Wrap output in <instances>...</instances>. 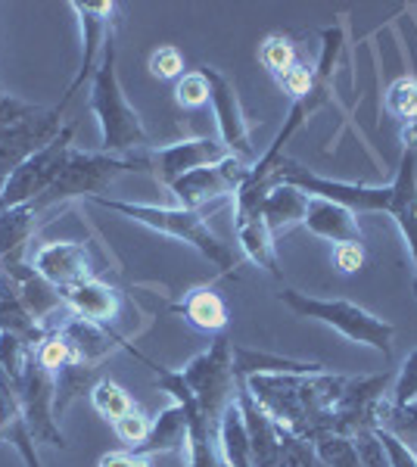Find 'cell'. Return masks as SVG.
<instances>
[{
    "instance_id": "obj_44",
    "label": "cell",
    "mask_w": 417,
    "mask_h": 467,
    "mask_svg": "<svg viewBox=\"0 0 417 467\" xmlns=\"http://www.w3.org/2000/svg\"><path fill=\"white\" fill-rule=\"evenodd\" d=\"M97 467H150V458L143 455H134V451H109V455L100 458Z\"/></svg>"
},
{
    "instance_id": "obj_35",
    "label": "cell",
    "mask_w": 417,
    "mask_h": 467,
    "mask_svg": "<svg viewBox=\"0 0 417 467\" xmlns=\"http://www.w3.org/2000/svg\"><path fill=\"white\" fill-rule=\"evenodd\" d=\"M37 346H32L26 337H16V334H0V368L6 371L10 380H19L22 371L28 368Z\"/></svg>"
},
{
    "instance_id": "obj_11",
    "label": "cell",
    "mask_w": 417,
    "mask_h": 467,
    "mask_svg": "<svg viewBox=\"0 0 417 467\" xmlns=\"http://www.w3.org/2000/svg\"><path fill=\"white\" fill-rule=\"evenodd\" d=\"M59 131H63V112L57 107H37L28 119H22L19 125H13L10 131L0 134V187L28 156H35L37 150L47 147Z\"/></svg>"
},
{
    "instance_id": "obj_46",
    "label": "cell",
    "mask_w": 417,
    "mask_h": 467,
    "mask_svg": "<svg viewBox=\"0 0 417 467\" xmlns=\"http://www.w3.org/2000/svg\"><path fill=\"white\" fill-rule=\"evenodd\" d=\"M0 90H4V88H0Z\"/></svg>"
},
{
    "instance_id": "obj_33",
    "label": "cell",
    "mask_w": 417,
    "mask_h": 467,
    "mask_svg": "<svg viewBox=\"0 0 417 467\" xmlns=\"http://www.w3.org/2000/svg\"><path fill=\"white\" fill-rule=\"evenodd\" d=\"M259 63L265 66V72L277 81L280 75H287L296 63H299L296 44L287 35H268L262 41V47H259Z\"/></svg>"
},
{
    "instance_id": "obj_42",
    "label": "cell",
    "mask_w": 417,
    "mask_h": 467,
    "mask_svg": "<svg viewBox=\"0 0 417 467\" xmlns=\"http://www.w3.org/2000/svg\"><path fill=\"white\" fill-rule=\"evenodd\" d=\"M35 109H37L35 103L19 100V97H13V94H6V90H0V134L10 131L13 125H19L22 119H28Z\"/></svg>"
},
{
    "instance_id": "obj_24",
    "label": "cell",
    "mask_w": 417,
    "mask_h": 467,
    "mask_svg": "<svg viewBox=\"0 0 417 467\" xmlns=\"http://www.w3.org/2000/svg\"><path fill=\"white\" fill-rule=\"evenodd\" d=\"M172 312H178L181 318L191 324L200 334H222L227 324V303L218 296L212 287H193L187 290L178 303L172 306Z\"/></svg>"
},
{
    "instance_id": "obj_22",
    "label": "cell",
    "mask_w": 417,
    "mask_h": 467,
    "mask_svg": "<svg viewBox=\"0 0 417 467\" xmlns=\"http://www.w3.org/2000/svg\"><path fill=\"white\" fill-rule=\"evenodd\" d=\"M306 224L315 237L330 240V244H361V224L359 215L352 209L339 206V202H330L324 197H308V213H306Z\"/></svg>"
},
{
    "instance_id": "obj_29",
    "label": "cell",
    "mask_w": 417,
    "mask_h": 467,
    "mask_svg": "<svg viewBox=\"0 0 417 467\" xmlns=\"http://www.w3.org/2000/svg\"><path fill=\"white\" fill-rule=\"evenodd\" d=\"M100 380H103L100 368H94V365H78V361H72V365L59 368V371L53 374V387H57V396H53V414H57V420L78 396H85V393L90 396V389H94Z\"/></svg>"
},
{
    "instance_id": "obj_18",
    "label": "cell",
    "mask_w": 417,
    "mask_h": 467,
    "mask_svg": "<svg viewBox=\"0 0 417 467\" xmlns=\"http://www.w3.org/2000/svg\"><path fill=\"white\" fill-rule=\"evenodd\" d=\"M392 187H396V202H392V218H396L401 237H405V246L412 253L414 262V296H417V150L405 147L401 150V160L396 169V178H392Z\"/></svg>"
},
{
    "instance_id": "obj_41",
    "label": "cell",
    "mask_w": 417,
    "mask_h": 467,
    "mask_svg": "<svg viewBox=\"0 0 417 467\" xmlns=\"http://www.w3.org/2000/svg\"><path fill=\"white\" fill-rule=\"evenodd\" d=\"M355 451H359V462L361 467H392L390 464V455H386L381 436L377 431H365V433H355Z\"/></svg>"
},
{
    "instance_id": "obj_13",
    "label": "cell",
    "mask_w": 417,
    "mask_h": 467,
    "mask_svg": "<svg viewBox=\"0 0 417 467\" xmlns=\"http://www.w3.org/2000/svg\"><path fill=\"white\" fill-rule=\"evenodd\" d=\"M150 171H153L156 184H162L165 191L174 184L178 178L191 175L196 169H206V165L222 162L224 156H231L224 150L222 140L212 138H187L178 144H165V147H150Z\"/></svg>"
},
{
    "instance_id": "obj_43",
    "label": "cell",
    "mask_w": 417,
    "mask_h": 467,
    "mask_svg": "<svg viewBox=\"0 0 417 467\" xmlns=\"http://www.w3.org/2000/svg\"><path fill=\"white\" fill-rule=\"evenodd\" d=\"M368 255H365V246L361 244H337L333 246V265H337L343 275H359L365 268Z\"/></svg>"
},
{
    "instance_id": "obj_9",
    "label": "cell",
    "mask_w": 417,
    "mask_h": 467,
    "mask_svg": "<svg viewBox=\"0 0 417 467\" xmlns=\"http://www.w3.org/2000/svg\"><path fill=\"white\" fill-rule=\"evenodd\" d=\"M13 387H16L22 414H26V424H28V431H32L35 442L66 449V436L59 431L57 414H53V396H57L53 374L32 356L28 368L22 371V378L13 380Z\"/></svg>"
},
{
    "instance_id": "obj_38",
    "label": "cell",
    "mask_w": 417,
    "mask_h": 467,
    "mask_svg": "<svg viewBox=\"0 0 417 467\" xmlns=\"http://www.w3.org/2000/svg\"><path fill=\"white\" fill-rule=\"evenodd\" d=\"M150 427H153V420H150L141 409H131L125 418H119L116 424H112V431H116L119 440L128 446V451H134V449H141L143 442H147Z\"/></svg>"
},
{
    "instance_id": "obj_12",
    "label": "cell",
    "mask_w": 417,
    "mask_h": 467,
    "mask_svg": "<svg viewBox=\"0 0 417 467\" xmlns=\"http://www.w3.org/2000/svg\"><path fill=\"white\" fill-rule=\"evenodd\" d=\"M209 81V103L215 109V122L218 134H222V144L231 156L244 160L246 165H253V138H249V119L244 112V103L237 97V88L231 85V78H224L218 69L206 66L203 69Z\"/></svg>"
},
{
    "instance_id": "obj_15",
    "label": "cell",
    "mask_w": 417,
    "mask_h": 467,
    "mask_svg": "<svg viewBox=\"0 0 417 467\" xmlns=\"http://www.w3.org/2000/svg\"><path fill=\"white\" fill-rule=\"evenodd\" d=\"M265 193L240 191L237 197H234V202H237V206H234V234H237L240 250H244V255L253 265L265 268L271 277H280L275 237H271L268 224H265V218H262V209H259Z\"/></svg>"
},
{
    "instance_id": "obj_14",
    "label": "cell",
    "mask_w": 417,
    "mask_h": 467,
    "mask_svg": "<svg viewBox=\"0 0 417 467\" xmlns=\"http://www.w3.org/2000/svg\"><path fill=\"white\" fill-rule=\"evenodd\" d=\"M69 6L81 22V44H85V57H81V69H78V75H75L69 90H66L63 103L57 107L59 112L66 109V103H69L75 94H78V88L85 85V78H94L106 44L112 41V26H116V19H112L116 16V4H106V0H88V4H81V0H75V4H69Z\"/></svg>"
},
{
    "instance_id": "obj_6",
    "label": "cell",
    "mask_w": 417,
    "mask_h": 467,
    "mask_svg": "<svg viewBox=\"0 0 417 467\" xmlns=\"http://www.w3.org/2000/svg\"><path fill=\"white\" fill-rule=\"evenodd\" d=\"M181 378L191 387V393L200 405L203 418L209 420L212 431H218V420L227 405L237 399V374H234V340H227L224 334H218L209 343V349H203L200 356L187 361L181 368Z\"/></svg>"
},
{
    "instance_id": "obj_10",
    "label": "cell",
    "mask_w": 417,
    "mask_h": 467,
    "mask_svg": "<svg viewBox=\"0 0 417 467\" xmlns=\"http://www.w3.org/2000/svg\"><path fill=\"white\" fill-rule=\"evenodd\" d=\"M253 165H246L237 156H224L222 162L206 165V169H196L191 175L178 178L169 191L174 200L181 202V209H206L209 202L222 197H237L240 187L246 184V175Z\"/></svg>"
},
{
    "instance_id": "obj_37",
    "label": "cell",
    "mask_w": 417,
    "mask_h": 467,
    "mask_svg": "<svg viewBox=\"0 0 417 467\" xmlns=\"http://www.w3.org/2000/svg\"><path fill=\"white\" fill-rule=\"evenodd\" d=\"M412 402H417V349L405 356L390 389V405L401 409V405H412Z\"/></svg>"
},
{
    "instance_id": "obj_36",
    "label": "cell",
    "mask_w": 417,
    "mask_h": 467,
    "mask_svg": "<svg viewBox=\"0 0 417 467\" xmlns=\"http://www.w3.org/2000/svg\"><path fill=\"white\" fill-rule=\"evenodd\" d=\"M174 103H178L181 109H200L209 103V81L206 75L200 72H187L178 78V85H174Z\"/></svg>"
},
{
    "instance_id": "obj_30",
    "label": "cell",
    "mask_w": 417,
    "mask_h": 467,
    "mask_svg": "<svg viewBox=\"0 0 417 467\" xmlns=\"http://www.w3.org/2000/svg\"><path fill=\"white\" fill-rule=\"evenodd\" d=\"M308 442H312L318 462L324 467H361L352 436H343V433L330 431V427H324V431H315L308 436Z\"/></svg>"
},
{
    "instance_id": "obj_8",
    "label": "cell",
    "mask_w": 417,
    "mask_h": 467,
    "mask_svg": "<svg viewBox=\"0 0 417 467\" xmlns=\"http://www.w3.org/2000/svg\"><path fill=\"white\" fill-rule=\"evenodd\" d=\"M396 374H374V378H349L343 393L330 409V431L355 436L365 431H377L381 405L390 399Z\"/></svg>"
},
{
    "instance_id": "obj_21",
    "label": "cell",
    "mask_w": 417,
    "mask_h": 467,
    "mask_svg": "<svg viewBox=\"0 0 417 467\" xmlns=\"http://www.w3.org/2000/svg\"><path fill=\"white\" fill-rule=\"evenodd\" d=\"M0 442H10L22 455L26 467H41V458H37V449H35V436L26 424L16 387L6 378L4 368H0Z\"/></svg>"
},
{
    "instance_id": "obj_31",
    "label": "cell",
    "mask_w": 417,
    "mask_h": 467,
    "mask_svg": "<svg viewBox=\"0 0 417 467\" xmlns=\"http://www.w3.org/2000/svg\"><path fill=\"white\" fill-rule=\"evenodd\" d=\"M377 427L386 433H392L399 442H405V446L417 455V402L396 409V405H390V399H386V402L381 405Z\"/></svg>"
},
{
    "instance_id": "obj_5",
    "label": "cell",
    "mask_w": 417,
    "mask_h": 467,
    "mask_svg": "<svg viewBox=\"0 0 417 467\" xmlns=\"http://www.w3.org/2000/svg\"><path fill=\"white\" fill-rule=\"evenodd\" d=\"M277 299L287 308H290L293 315H299V318H312V321L328 324V327H333L337 334H343L346 340L377 349L383 358L392 356V337H396V330H392L390 321H383V318H377V315H370L368 308L349 303V299L308 296V293L293 290V287L280 290Z\"/></svg>"
},
{
    "instance_id": "obj_7",
    "label": "cell",
    "mask_w": 417,
    "mask_h": 467,
    "mask_svg": "<svg viewBox=\"0 0 417 467\" xmlns=\"http://www.w3.org/2000/svg\"><path fill=\"white\" fill-rule=\"evenodd\" d=\"M75 128H78L75 122L63 125V131H59L47 147L37 150L35 156H28V160L4 181V187H0V213L13 206H22V202H35L53 181H57L59 169H63L66 156H69V150L75 144Z\"/></svg>"
},
{
    "instance_id": "obj_45",
    "label": "cell",
    "mask_w": 417,
    "mask_h": 467,
    "mask_svg": "<svg viewBox=\"0 0 417 467\" xmlns=\"http://www.w3.org/2000/svg\"><path fill=\"white\" fill-rule=\"evenodd\" d=\"M218 467H224V464H218Z\"/></svg>"
},
{
    "instance_id": "obj_25",
    "label": "cell",
    "mask_w": 417,
    "mask_h": 467,
    "mask_svg": "<svg viewBox=\"0 0 417 467\" xmlns=\"http://www.w3.org/2000/svg\"><path fill=\"white\" fill-rule=\"evenodd\" d=\"M215 449H218V462H222L224 467H253V451H249L246 420H244V411H240L237 399L227 405L224 414H222V420H218Z\"/></svg>"
},
{
    "instance_id": "obj_3",
    "label": "cell",
    "mask_w": 417,
    "mask_h": 467,
    "mask_svg": "<svg viewBox=\"0 0 417 467\" xmlns=\"http://www.w3.org/2000/svg\"><path fill=\"white\" fill-rule=\"evenodd\" d=\"M90 112L100 125V153L131 156L150 150V131L143 128L141 116L128 103L122 81L116 72V44H106L100 66L90 78Z\"/></svg>"
},
{
    "instance_id": "obj_20",
    "label": "cell",
    "mask_w": 417,
    "mask_h": 467,
    "mask_svg": "<svg viewBox=\"0 0 417 467\" xmlns=\"http://www.w3.org/2000/svg\"><path fill=\"white\" fill-rule=\"evenodd\" d=\"M237 402L246 420L249 433V451H253V467H280V449H284V431L265 414L255 399L237 387Z\"/></svg>"
},
{
    "instance_id": "obj_28",
    "label": "cell",
    "mask_w": 417,
    "mask_h": 467,
    "mask_svg": "<svg viewBox=\"0 0 417 467\" xmlns=\"http://www.w3.org/2000/svg\"><path fill=\"white\" fill-rule=\"evenodd\" d=\"M315 371H328V368L318 365V361H296L259 349H244V346L234 343V374H237V380L249 378V374H315Z\"/></svg>"
},
{
    "instance_id": "obj_19",
    "label": "cell",
    "mask_w": 417,
    "mask_h": 467,
    "mask_svg": "<svg viewBox=\"0 0 417 467\" xmlns=\"http://www.w3.org/2000/svg\"><path fill=\"white\" fill-rule=\"evenodd\" d=\"M63 293V303L69 308L72 315L85 321H94V324H103L109 327L112 321L119 318L122 312V293L116 287H109L100 277H88V281L75 284L69 290H59Z\"/></svg>"
},
{
    "instance_id": "obj_2",
    "label": "cell",
    "mask_w": 417,
    "mask_h": 467,
    "mask_svg": "<svg viewBox=\"0 0 417 467\" xmlns=\"http://www.w3.org/2000/svg\"><path fill=\"white\" fill-rule=\"evenodd\" d=\"M90 202H97V206L109 209V213H116V215L131 218V222H138L156 234H165V237L193 246L203 259H209L212 265L218 268V275H224V277L237 275V253H234L231 244H224V240L209 228L203 209L153 206V202H125V200H109V197H94Z\"/></svg>"
},
{
    "instance_id": "obj_26",
    "label": "cell",
    "mask_w": 417,
    "mask_h": 467,
    "mask_svg": "<svg viewBox=\"0 0 417 467\" xmlns=\"http://www.w3.org/2000/svg\"><path fill=\"white\" fill-rule=\"evenodd\" d=\"M37 218H41V213L32 202H22V206L0 213V265L22 262V250L37 231Z\"/></svg>"
},
{
    "instance_id": "obj_32",
    "label": "cell",
    "mask_w": 417,
    "mask_h": 467,
    "mask_svg": "<svg viewBox=\"0 0 417 467\" xmlns=\"http://www.w3.org/2000/svg\"><path fill=\"white\" fill-rule=\"evenodd\" d=\"M383 107L396 122L417 125V78L414 75H399V78L386 88Z\"/></svg>"
},
{
    "instance_id": "obj_39",
    "label": "cell",
    "mask_w": 417,
    "mask_h": 467,
    "mask_svg": "<svg viewBox=\"0 0 417 467\" xmlns=\"http://www.w3.org/2000/svg\"><path fill=\"white\" fill-rule=\"evenodd\" d=\"M147 69L159 81L181 78V75H184V54H181L178 47H172V44H165V47H159V50H153V54H150Z\"/></svg>"
},
{
    "instance_id": "obj_34",
    "label": "cell",
    "mask_w": 417,
    "mask_h": 467,
    "mask_svg": "<svg viewBox=\"0 0 417 467\" xmlns=\"http://www.w3.org/2000/svg\"><path fill=\"white\" fill-rule=\"evenodd\" d=\"M90 405H94L97 414L109 420V424H116L119 418H125V414L134 409L131 396L112 380H100L94 389H90Z\"/></svg>"
},
{
    "instance_id": "obj_23",
    "label": "cell",
    "mask_w": 417,
    "mask_h": 467,
    "mask_svg": "<svg viewBox=\"0 0 417 467\" xmlns=\"http://www.w3.org/2000/svg\"><path fill=\"white\" fill-rule=\"evenodd\" d=\"M262 218L268 224L271 237H284L293 228H299L306 222L308 213V193H302L293 184H271L268 193L262 197Z\"/></svg>"
},
{
    "instance_id": "obj_1",
    "label": "cell",
    "mask_w": 417,
    "mask_h": 467,
    "mask_svg": "<svg viewBox=\"0 0 417 467\" xmlns=\"http://www.w3.org/2000/svg\"><path fill=\"white\" fill-rule=\"evenodd\" d=\"M346 374H249L240 387L255 399L280 431L308 440L315 431L330 427V409L346 387Z\"/></svg>"
},
{
    "instance_id": "obj_16",
    "label": "cell",
    "mask_w": 417,
    "mask_h": 467,
    "mask_svg": "<svg viewBox=\"0 0 417 467\" xmlns=\"http://www.w3.org/2000/svg\"><path fill=\"white\" fill-rule=\"evenodd\" d=\"M44 330H57L72 349V358L78 365H94L100 368V361H106L116 349H122V337L112 334L109 327L94 321H85L78 315H72L69 308H63L59 315L44 324Z\"/></svg>"
},
{
    "instance_id": "obj_4",
    "label": "cell",
    "mask_w": 417,
    "mask_h": 467,
    "mask_svg": "<svg viewBox=\"0 0 417 467\" xmlns=\"http://www.w3.org/2000/svg\"><path fill=\"white\" fill-rule=\"evenodd\" d=\"M128 171H150L147 150H143V153H131V156H109V153H100V150L88 153V150L72 147L57 181H53L32 206L44 215L47 209H57V206L63 209L66 202H72V200L103 197L106 187L116 178L128 175Z\"/></svg>"
},
{
    "instance_id": "obj_27",
    "label": "cell",
    "mask_w": 417,
    "mask_h": 467,
    "mask_svg": "<svg viewBox=\"0 0 417 467\" xmlns=\"http://www.w3.org/2000/svg\"><path fill=\"white\" fill-rule=\"evenodd\" d=\"M165 451H187V414L178 402H172L169 409L159 411V418L150 427V436L141 449H134V455H165Z\"/></svg>"
},
{
    "instance_id": "obj_17",
    "label": "cell",
    "mask_w": 417,
    "mask_h": 467,
    "mask_svg": "<svg viewBox=\"0 0 417 467\" xmlns=\"http://www.w3.org/2000/svg\"><path fill=\"white\" fill-rule=\"evenodd\" d=\"M37 275L57 290H69L75 284L88 281L90 275V255L78 240H53V244L37 246L32 262H28Z\"/></svg>"
},
{
    "instance_id": "obj_40",
    "label": "cell",
    "mask_w": 417,
    "mask_h": 467,
    "mask_svg": "<svg viewBox=\"0 0 417 467\" xmlns=\"http://www.w3.org/2000/svg\"><path fill=\"white\" fill-rule=\"evenodd\" d=\"M277 88L284 90L287 97L296 103V100H302V97H308L315 90V66H308V63H296L290 72L287 75H280L277 78Z\"/></svg>"
}]
</instances>
